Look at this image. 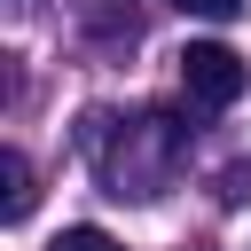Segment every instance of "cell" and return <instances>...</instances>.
Instances as JSON below:
<instances>
[{
  "label": "cell",
  "mask_w": 251,
  "mask_h": 251,
  "mask_svg": "<svg viewBox=\"0 0 251 251\" xmlns=\"http://www.w3.org/2000/svg\"><path fill=\"white\" fill-rule=\"evenodd\" d=\"M243 55L235 47H220V39H188L180 47V86H188V102H204V110H227L235 94H243Z\"/></svg>",
  "instance_id": "obj_1"
},
{
  "label": "cell",
  "mask_w": 251,
  "mask_h": 251,
  "mask_svg": "<svg viewBox=\"0 0 251 251\" xmlns=\"http://www.w3.org/2000/svg\"><path fill=\"white\" fill-rule=\"evenodd\" d=\"M47 251H118V235H110V227H63Z\"/></svg>",
  "instance_id": "obj_3"
},
{
  "label": "cell",
  "mask_w": 251,
  "mask_h": 251,
  "mask_svg": "<svg viewBox=\"0 0 251 251\" xmlns=\"http://www.w3.org/2000/svg\"><path fill=\"white\" fill-rule=\"evenodd\" d=\"M31 165H24V149H0V220H24L31 212Z\"/></svg>",
  "instance_id": "obj_2"
},
{
  "label": "cell",
  "mask_w": 251,
  "mask_h": 251,
  "mask_svg": "<svg viewBox=\"0 0 251 251\" xmlns=\"http://www.w3.org/2000/svg\"><path fill=\"white\" fill-rule=\"evenodd\" d=\"M180 16H204V24H227V16H243V0H173Z\"/></svg>",
  "instance_id": "obj_4"
}]
</instances>
